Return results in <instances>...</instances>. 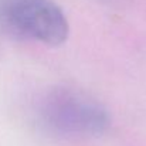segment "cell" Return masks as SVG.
<instances>
[{
    "label": "cell",
    "mask_w": 146,
    "mask_h": 146,
    "mask_svg": "<svg viewBox=\"0 0 146 146\" xmlns=\"http://www.w3.org/2000/svg\"><path fill=\"white\" fill-rule=\"evenodd\" d=\"M102 1H106V0H102Z\"/></svg>",
    "instance_id": "obj_3"
},
{
    "label": "cell",
    "mask_w": 146,
    "mask_h": 146,
    "mask_svg": "<svg viewBox=\"0 0 146 146\" xmlns=\"http://www.w3.org/2000/svg\"><path fill=\"white\" fill-rule=\"evenodd\" d=\"M38 125L60 138H91L109 126V113L95 98L72 87H52L37 102Z\"/></svg>",
    "instance_id": "obj_1"
},
{
    "label": "cell",
    "mask_w": 146,
    "mask_h": 146,
    "mask_svg": "<svg viewBox=\"0 0 146 146\" xmlns=\"http://www.w3.org/2000/svg\"><path fill=\"white\" fill-rule=\"evenodd\" d=\"M0 31L20 40L60 46L68 37L70 24L52 0H0Z\"/></svg>",
    "instance_id": "obj_2"
}]
</instances>
